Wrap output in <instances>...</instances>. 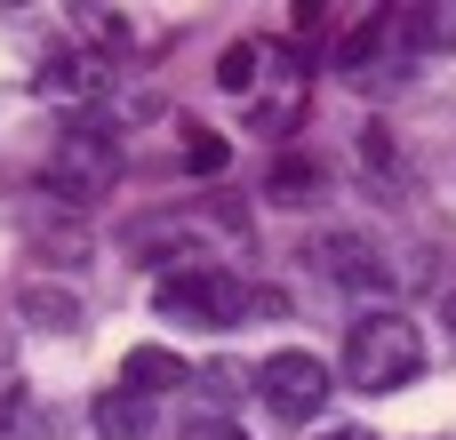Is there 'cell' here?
I'll return each mask as SVG.
<instances>
[{"label":"cell","mask_w":456,"mask_h":440,"mask_svg":"<svg viewBox=\"0 0 456 440\" xmlns=\"http://www.w3.org/2000/svg\"><path fill=\"white\" fill-rule=\"evenodd\" d=\"M16 321L40 329V337H80V329H88V305H80L64 281H24V289H16Z\"/></svg>","instance_id":"cell-8"},{"label":"cell","mask_w":456,"mask_h":440,"mask_svg":"<svg viewBox=\"0 0 456 440\" xmlns=\"http://www.w3.org/2000/svg\"><path fill=\"white\" fill-rule=\"evenodd\" d=\"M120 184V136L104 120H72L56 144H48V192L64 208H96L104 192Z\"/></svg>","instance_id":"cell-3"},{"label":"cell","mask_w":456,"mask_h":440,"mask_svg":"<svg viewBox=\"0 0 456 440\" xmlns=\"http://www.w3.org/2000/svg\"><path fill=\"white\" fill-rule=\"evenodd\" d=\"M32 393H24V369H16V345L0 337V409H24Z\"/></svg>","instance_id":"cell-20"},{"label":"cell","mask_w":456,"mask_h":440,"mask_svg":"<svg viewBox=\"0 0 456 440\" xmlns=\"http://www.w3.org/2000/svg\"><path fill=\"white\" fill-rule=\"evenodd\" d=\"M305 257H313L337 289H385V281H393V265H385V249H377L369 232H321V240H305Z\"/></svg>","instance_id":"cell-6"},{"label":"cell","mask_w":456,"mask_h":440,"mask_svg":"<svg viewBox=\"0 0 456 440\" xmlns=\"http://www.w3.org/2000/svg\"><path fill=\"white\" fill-rule=\"evenodd\" d=\"M32 249H40V257L80 265V257H88V232H80V224H48V216H32Z\"/></svg>","instance_id":"cell-18"},{"label":"cell","mask_w":456,"mask_h":440,"mask_svg":"<svg viewBox=\"0 0 456 440\" xmlns=\"http://www.w3.org/2000/svg\"><path fill=\"white\" fill-rule=\"evenodd\" d=\"M256 401L281 417V425H313L329 409V361L305 353V345H281L256 361Z\"/></svg>","instance_id":"cell-5"},{"label":"cell","mask_w":456,"mask_h":440,"mask_svg":"<svg viewBox=\"0 0 456 440\" xmlns=\"http://www.w3.org/2000/svg\"><path fill=\"white\" fill-rule=\"evenodd\" d=\"M273 56H281L273 40H232V48L216 56V88H224V96H256V88H265V64H273Z\"/></svg>","instance_id":"cell-12"},{"label":"cell","mask_w":456,"mask_h":440,"mask_svg":"<svg viewBox=\"0 0 456 440\" xmlns=\"http://www.w3.org/2000/svg\"><path fill=\"white\" fill-rule=\"evenodd\" d=\"M192 385H200V401H216V409H232L256 377L240 369V361H208V369H192Z\"/></svg>","instance_id":"cell-16"},{"label":"cell","mask_w":456,"mask_h":440,"mask_svg":"<svg viewBox=\"0 0 456 440\" xmlns=\"http://www.w3.org/2000/svg\"><path fill=\"white\" fill-rule=\"evenodd\" d=\"M313 440H377L369 425H329V433H313Z\"/></svg>","instance_id":"cell-22"},{"label":"cell","mask_w":456,"mask_h":440,"mask_svg":"<svg viewBox=\"0 0 456 440\" xmlns=\"http://www.w3.org/2000/svg\"><path fill=\"white\" fill-rule=\"evenodd\" d=\"M112 385H128V393L160 401V393H184V385H192V361H184V353H168V345H128Z\"/></svg>","instance_id":"cell-9"},{"label":"cell","mask_w":456,"mask_h":440,"mask_svg":"<svg viewBox=\"0 0 456 440\" xmlns=\"http://www.w3.org/2000/svg\"><path fill=\"white\" fill-rule=\"evenodd\" d=\"M176 440H248V433H240L232 417H192V425H184Z\"/></svg>","instance_id":"cell-21"},{"label":"cell","mask_w":456,"mask_h":440,"mask_svg":"<svg viewBox=\"0 0 456 440\" xmlns=\"http://www.w3.org/2000/svg\"><path fill=\"white\" fill-rule=\"evenodd\" d=\"M224 160H232V144L216 128H184V168L192 176H224Z\"/></svg>","instance_id":"cell-17"},{"label":"cell","mask_w":456,"mask_h":440,"mask_svg":"<svg viewBox=\"0 0 456 440\" xmlns=\"http://www.w3.org/2000/svg\"><path fill=\"white\" fill-rule=\"evenodd\" d=\"M425 361H433V345H425L417 313H401V305H369L345 329V353H337L353 393H401V385L425 377Z\"/></svg>","instance_id":"cell-1"},{"label":"cell","mask_w":456,"mask_h":440,"mask_svg":"<svg viewBox=\"0 0 456 440\" xmlns=\"http://www.w3.org/2000/svg\"><path fill=\"white\" fill-rule=\"evenodd\" d=\"M208 232H248V216L240 208H168V216H136L128 224V249L144 257V265H176V273H208L216 257H208Z\"/></svg>","instance_id":"cell-4"},{"label":"cell","mask_w":456,"mask_h":440,"mask_svg":"<svg viewBox=\"0 0 456 440\" xmlns=\"http://www.w3.org/2000/svg\"><path fill=\"white\" fill-rule=\"evenodd\" d=\"M0 440H56V417H48L40 401H24V409H0Z\"/></svg>","instance_id":"cell-19"},{"label":"cell","mask_w":456,"mask_h":440,"mask_svg":"<svg viewBox=\"0 0 456 440\" xmlns=\"http://www.w3.org/2000/svg\"><path fill=\"white\" fill-rule=\"evenodd\" d=\"M313 192H321V160H305V152H289L265 176V200H281V208H313Z\"/></svg>","instance_id":"cell-15"},{"label":"cell","mask_w":456,"mask_h":440,"mask_svg":"<svg viewBox=\"0 0 456 440\" xmlns=\"http://www.w3.org/2000/svg\"><path fill=\"white\" fill-rule=\"evenodd\" d=\"M152 313L176 321V329H208V337H224V329H240L248 313H281V297L256 289V281H240L232 265H208V273H160Z\"/></svg>","instance_id":"cell-2"},{"label":"cell","mask_w":456,"mask_h":440,"mask_svg":"<svg viewBox=\"0 0 456 440\" xmlns=\"http://www.w3.org/2000/svg\"><path fill=\"white\" fill-rule=\"evenodd\" d=\"M361 168H369V184L409 192V160H401V136H393L385 120H369V128H361Z\"/></svg>","instance_id":"cell-14"},{"label":"cell","mask_w":456,"mask_h":440,"mask_svg":"<svg viewBox=\"0 0 456 440\" xmlns=\"http://www.w3.org/2000/svg\"><path fill=\"white\" fill-rule=\"evenodd\" d=\"M385 48H401V24H393V8H385V16H361V24L337 40V72H345V80H361V72H369Z\"/></svg>","instance_id":"cell-11"},{"label":"cell","mask_w":456,"mask_h":440,"mask_svg":"<svg viewBox=\"0 0 456 440\" xmlns=\"http://www.w3.org/2000/svg\"><path fill=\"white\" fill-rule=\"evenodd\" d=\"M401 24V48H456V0H417V8H393Z\"/></svg>","instance_id":"cell-13"},{"label":"cell","mask_w":456,"mask_h":440,"mask_svg":"<svg viewBox=\"0 0 456 440\" xmlns=\"http://www.w3.org/2000/svg\"><path fill=\"white\" fill-rule=\"evenodd\" d=\"M441 329H449V345H456V289L441 297Z\"/></svg>","instance_id":"cell-23"},{"label":"cell","mask_w":456,"mask_h":440,"mask_svg":"<svg viewBox=\"0 0 456 440\" xmlns=\"http://www.w3.org/2000/svg\"><path fill=\"white\" fill-rule=\"evenodd\" d=\"M32 88L56 96V104H104V96H112V64H104L96 48H48V64H40Z\"/></svg>","instance_id":"cell-7"},{"label":"cell","mask_w":456,"mask_h":440,"mask_svg":"<svg viewBox=\"0 0 456 440\" xmlns=\"http://www.w3.org/2000/svg\"><path fill=\"white\" fill-rule=\"evenodd\" d=\"M88 425H96V440H144L152 433V401L128 393V385H104L96 409H88Z\"/></svg>","instance_id":"cell-10"}]
</instances>
